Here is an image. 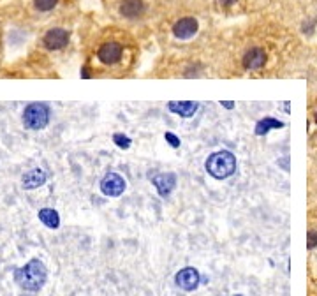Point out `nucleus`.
Segmentation results:
<instances>
[{"instance_id": "obj_2", "label": "nucleus", "mask_w": 317, "mask_h": 296, "mask_svg": "<svg viewBox=\"0 0 317 296\" xmlns=\"http://www.w3.org/2000/svg\"><path fill=\"white\" fill-rule=\"evenodd\" d=\"M206 171L217 178V180H226L236 171V157L228 150H220L212 154L206 159L205 164Z\"/></svg>"}, {"instance_id": "obj_22", "label": "nucleus", "mask_w": 317, "mask_h": 296, "mask_svg": "<svg viewBox=\"0 0 317 296\" xmlns=\"http://www.w3.org/2000/svg\"><path fill=\"white\" fill-rule=\"evenodd\" d=\"M316 122H317V113H316Z\"/></svg>"}, {"instance_id": "obj_14", "label": "nucleus", "mask_w": 317, "mask_h": 296, "mask_svg": "<svg viewBox=\"0 0 317 296\" xmlns=\"http://www.w3.org/2000/svg\"><path fill=\"white\" fill-rule=\"evenodd\" d=\"M37 215H39V221H41L46 228L56 229L60 226V217L58 214H56V210H53V208H41Z\"/></svg>"}, {"instance_id": "obj_8", "label": "nucleus", "mask_w": 317, "mask_h": 296, "mask_svg": "<svg viewBox=\"0 0 317 296\" xmlns=\"http://www.w3.org/2000/svg\"><path fill=\"white\" fill-rule=\"evenodd\" d=\"M152 184L155 185L159 196L168 198V196L173 192V189H175V185H176V176L173 175V173H161V175L153 176Z\"/></svg>"}, {"instance_id": "obj_19", "label": "nucleus", "mask_w": 317, "mask_h": 296, "mask_svg": "<svg viewBox=\"0 0 317 296\" xmlns=\"http://www.w3.org/2000/svg\"><path fill=\"white\" fill-rule=\"evenodd\" d=\"M164 138H166V141H168L169 145L173 146V148H178V146H180V138H178V136L173 134V132H166Z\"/></svg>"}, {"instance_id": "obj_17", "label": "nucleus", "mask_w": 317, "mask_h": 296, "mask_svg": "<svg viewBox=\"0 0 317 296\" xmlns=\"http://www.w3.org/2000/svg\"><path fill=\"white\" fill-rule=\"evenodd\" d=\"M113 141H115V145L118 146V148H129L131 146V138H127V136L123 134H115L113 136Z\"/></svg>"}, {"instance_id": "obj_5", "label": "nucleus", "mask_w": 317, "mask_h": 296, "mask_svg": "<svg viewBox=\"0 0 317 296\" xmlns=\"http://www.w3.org/2000/svg\"><path fill=\"white\" fill-rule=\"evenodd\" d=\"M101 191L104 196L116 198V196H120L125 191V180H123L118 173H108L101 180Z\"/></svg>"}, {"instance_id": "obj_23", "label": "nucleus", "mask_w": 317, "mask_h": 296, "mask_svg": "<svg viewBox=\"0 0 317 296\" xmlns=\"http://www.w3.org/2000/svg\"><path fill=\"white\" fill-rule=\"evenodd\" d=\"M235 296H242V295H235Z\"/></svg>"}, {"instance_id": "obj_10", "label": "nucleus", "mask_w": 317, "mask_h": 296, "mask_svg": "<svg viewBox=\"0 0 317 296\" xmlns=\"http://www.w3.org/2000/svg\"><path fill=\"white\" fill-rule=\"evenodd\" d=\"M265 64H266V53L261 48L249 49L245 53V56H243V65H245V69H250V71L261 69Z\"/></svg>"}, {"instance_id": "obj_12", "label": "nucleus", "mask_w": 317, "mask_h": 296, "mask_svg": "<svg viewBox=\"0 0 317 296\" xmlns=\"http://www.w3.org/2000/svg\"><path fill=\"white\" fill-rule=\"evenodd\" d=\"M21 184H23V187H25L26 191H32V189L41 187V185L46 184V173L42 171V169H39V168L32 169V171H28V173H25V175H23Z\"/></svg>"}, {"instance_id": "obj_16", "label": "nucleus", "mask_w": 317, "mask_h": 296, "mask_svg": "<svg viewBox=\"0 0 317 296\" xmlns=\"http://www.w3.org/2000/svg\"><path fill=\"white\" fill-rule=\"evenodd\" d=\"M56 2L58 0H34L35 9H39V11H51L56 5Z\"/></svg>"}, {"instance_id": "obj_11", "label": "nucleus", "mask_w": 317, "mask_h": 296, "mask_svg": "<svg viewBox=\"0 0 317 296\" xmlns=\"http://www.w3.org/2000/svg\"><path fill=\"white\" fill-rule=\"evenodd\" d=\"M143 12H145L143 0H122V4H120V14L129 19L139 18Z\"/></svg>"}, {"instance_id": "obj_6", "label": "nucleus", "mask_w": 317, "mask_h": 296, "mask_svg": "<svg viewBox=\"0 0 317 296\" xmlns=\"http://www.w3.org/2000/svg\"><path fill=\"white\" fill-rule=\"evenodd\" d=\"M122 53H123L122 44L111 41V42H106V44H102L101 48H99L97 56L102 64L111 65V64H116V62L122 58Z\"/></svg>"}, {"instance_id": "obj_20", "label": "nucleus", "mask_w": 317, "mask_h": 296, "mask_svg": "<svg viewBox=\"0 0 317 296\" xmlns=\"http://www.w3.org/2000/svg\"><path fill=\"white\" fill-rule=\"evenodd\" d=\"M219 2H220L222 5H233V4L236 2V0H219Z\"/></svg>"}, {"instance_id": "obj_15", "label": "nucleus", "mask_w": 317, "mask_h": 296, "mask_svg": "<svg viewBox=\"0 0 317 296\" xmlns=\"http://www.w3.org/2000/svg\"><path fill=\"white\" fill-rule=\"evenodd\" d=\"M280 127H284V124L280 120H275V118H272V116H265V118L259 120L258 125H256V134L263 136V134H266L268 131H272V129H280Z\"/></svg>"}, {"instance_id": "obj_1", "label": "nucleus", "mask_w": 317, "mask_h": 296, "mask_svg": "<svg viewBox=\"0 0 317 296\" xmlns=\"http://www.w3.org/2000/svg\"><path fill=\"white\" fill-rule=\"evenodd\" d=\"M46 279H48V270L41 259H30L25 266L14 272L16 284L25 291L35 293L42 289V286L46 284Z\"/></svg>"}, {"instance_id": "obj_18", "label": "nucleus", "mask_w": 317, "mask_h": 296, "mask_svg": "<svg viewBox=\"0 0 317 296\" xmlns=\"http://www.w3.org/2000/svg\"><path fill=\"white\" fill-rule=\"evenodd\" d=\"M307 247L316 249L317 247V231H309L307 233Z\"/></svg>"}, {"instance_id": "obj_9", "label": "nucleus", "mask_w": 317, "mask_h": 296, "mask_svg": "<svg viewBox=\"0 0 317 296\" xmlns=\"http://www.w3.org/2000/svg\"><path fill=\"white\" fill-rule=\"evenodd\" d=\"M69 42V32L63 28H51L44 35V46L48 49H60L67 46Z\"/></svg>"}, {"instance_id": "obj_21", "label": "nucleus", "mask_w": 317, "mask_h": 296, "mask_svg": "<svg viewBox=\"0 0 317 296\" xmlns=\"http://www.w3.org/2000/svg\"><path fill=\"white\" fill-rule=\"evenodd\" d=\"M222 106H224V108H228V109H231V108H233V106H235V104H233L231 101H226V102H222Z\"/></svg>"}, {"instance_id": "obj_3", "label": "nucleus", "mask_w": 317, "mask_h": 296, "mask_svg": "<svg viewBox=\"0 0 317 296\" xmlns=\"http://www.w3.org/2000/svg\"><path fill=\"white\" fill-rule=\"evenodd\" d=\"M49 120V108L42 102H32L23 111V125L32 131H39L48 125Z\"/></svg>"}, {"instance_id": "obj_4", "label": "nucleus", "mask_w": 317, "mask_h": 296, "mask_svg": "<svg viewBox=\"0 0 317 296\" xmlns=\"http://www.w3.org/2000/svg\"><path fill=\"white\" fill-rule=\"evenodd\" d=\"M175 282L183 291H194L199 286V282H201V275H199V272L196 270V268L187 266V268H182V270L175 275Z\"/></svg>"}, {"instance_id": "obj_7", "label": "nucleus", "mask_w": 317, "mask_h": 296, "mask_svg": "<svg viewBox=\"0 0 317 296\" xmlns=\"http://www.w3.org/2000/svg\"><path fill=\"white\" fill-rule=\"evenodd\" d=\"M198 28H199L198 19L187 16V18H182L175 23V26H173V34H175V37H178V39H190L196 32H198Z\"/></svg>"}, {"instance_id": "obj_13", "label": "nucleus", "mask_w": 317, "mask_h": 296, "mask_svg": "<svg viewBox=\"0 0 317 296\" xmlns=\"http://www.w3.org/2000/svg\"><path fill=\"white\" fill-rule=\"evenodd\" d=\"M168 109L171 113H175V115H180V116H183V118H189V116H192L196 111H198V102H190V101L169 102Z\"/></svg>"}]
</instances>
